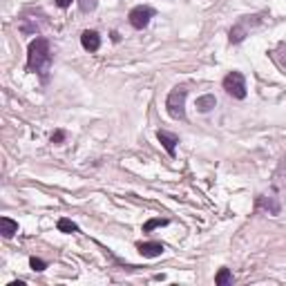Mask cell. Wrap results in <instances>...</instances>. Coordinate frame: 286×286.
Returning a JSON list of instances; mask_svg holds the SVG:
<instances>
[{"label": "cell", "instance_id": "10", "mask_svg": "<svg viewBox=\"0 0 286 286\" xmlns=\"http://www.w3.org/2000/svg\"><path fill=\"white\" fill-rule=\"evenodd\" d=\"M215 105H217V99H215L212 94H204V96H199V99H197V110L204 112V114H206V112H210Z\"/></svg>", "mask_w": 286, "mask_h": 286}, {"label": "cell", "instance_id": "5", "mask_svg": "<svg viewBox=\"0 0 286 286\" xmlns=\"http://www.w3.org/2000/svg\"><path fill=\"white\" fill-rule=\"evenodd\" d=\"M81 45H83L87 52H96V49L101 47V36L94 32V29H85L81 34Z\"/></svg>", "mask_w": 286, "mask_h": 286}, {"label": "cell", "instance_id": "2", "mask_svg": "<svg viewBox=\"0 0 286 286\" xmlns=\"http://www.w3.org/2000/svg\"><path fill=\"white\" fill-rule=\"evenodd\" d=\"M185 94L188 90L185 87H175V90L168 94V101H165V107H168V114L172 119H185Z\"/></svg>", "mask_w": 286, "mask_h": 286}, {"label": "cell", "instance_id": "14", "mask_svg": "<svg viewBox=\"0 0 286 286\" xmlns=\"http://www.w3.org/2000/svg\"><path fill=\"white\" fill-rule=\"evenodd\" d=\"M81 11H94L96 9V0H79Z\"/></svg>", "mask_w": 286, "mask_h": 286}, {"label": "cell", "instance_id": "15", "mask_svg": "<svg viewBox=\"0 0 286 286\" xmlns=\"http://www.w3.org/2000/svg\"><path fill=\"white\" fill-rule=\"evenodd\" d=\"M29 266H32L34 270H38V273H41V270H45V268H47V264H45V262H42V260H38V257H32V260H29Z\"/></svg>", "mask_w": 286, "mask_h": 286}, {"label": "cell", "instance_id": "16", "mask_svg": "<svg viewBox=\"0 0 286 286\" xmlns=\"http://www.w3.org/2000/svg\"><path fill=\"white\" fill-rule=\"evenodd\" d=\"M65 141V132L63 130H56V132L52 134V143H63Z\"/></svg>", "mask_w": 286, "mask_h": 286}, {"label": "cell", "instance_id": "9", "mask_svg": "<svg viewBox=\"0 0 286 286\" xmlns=\"http://www.w3.org/2000/svg\"><path fill=\"white\" fill-rule=\"evenodd\" d=\"M246 34H248V27H246V20H242V22H237V25L230 29V42H242L246 38Z\"/></svg>", "mask_w": 286, "mask_h": 286}, {"label": "cell", "instance_id": "17", "mask_svg": "<svg viewBox=\"0 0 286 286\" xmlns=\"http://www.w3.org/2000/svg\"><path fill=\"white\" fill-rule=\"evenodd\" d=\"M56 5H59L61 9H67V7L72 5V0H56Z\"/></svg>", "mask_w": 286, "mask_h": 286}, {"label": "cell", "instance_id": "7", "mask_svg": "<svg viewBox=\"0 0 286 286\" xmlns=\"http://www.w3.org/2000/svg\"><path fill=\"white\" fill-rule=\"evenodd\" d=\"M137 248L143 257H150V260H152V257H159V255L163 253V244H159V242H143Z\"/></svg>", "mask_w": 286, "mask_h": 286}, {"label": "cell", "instance_id": "11", "mask_svg": "<svg viewBox=\"0 0 286 286\" xmlns=\"http://www.w3.org/2000/svg\"><path fill=\"white\" fill-rule=\"evenodd\" d=\"M230 282H233V273H230L228 268H219V273L215 275V284L217 286H228Z\"/></svg>", "mask_w": 286, "mask_h": 286}, {"label": "cell", "instance_id": "1", "mask_svg": "<svg viewBox=\"0 0 286 286\" xmlns=\"http://www.w3.org/2000/svg\"><path fill=\"white\" fill-rule=\"evenodd\" d=\"M52 65V52H49V41L47 38H34L27 47V69L29 72H38V74H45Z\"/></svg>", "mask_w": 286, "mask_h": 286}, {"label": "cell", "instance_id": "8", "mask_svg": "<svg viewBox=\"0 0 286 286\" xmlns=\"http://www.w3.org/2000/svg\"><path fill=\"white\" fill-rule=\"evenodd\" d=\"M0 233H2V237H14V235L18 233V222H14V219L9 217H0Z\"/></svg>", "mask_w": 286, "mask_h": 286}, {"label": "cell", "instance_id": "12", "mask_svg": "<svg viewBox=\"0 0 286 286\" xmlns=\"http://www.w3.org/2000/svg\"><path fill=\"white\" fill-rule=\"evenodd\" d=\"M59 230L61 233H76V230H79V226H76L74 222H72V219H59Z\"/></svg>", "mask_w": 286, "mask_h": 286}, {"label": "cell", "instance_id": "6", "mask_svg": "<svg viewBox=\"0 0 286 286\" xmlns=\"http://www.w3.org/2000/svg\"><path fill=\"white\" fill-rule=\"evenodd\" d=\"M157 139L161 141V145L165 148V152H168L170 157H175V152H177V143H179V137H177V134L165 132V130H159V132H157Z\"/></svg>", "mask_w": 286, "mask_h": 286}, {"label": "cell", "instance_id": "3", "mask_svg": "<svg viewBox=\"0 0 286 286\" xmlns=\"http://www.w3.org/2000/svg\"><path fill=\"white\" fill-rule=\"evenodd\" d=\"M224 90L233 99H246V81L242 72H230L224 76Z\"/></svg>", "mask_w": 286, "mask_h": 286}, {"label": "cell", "instance_id": "4", "mask_svg": "<svg viewBox=\"0 0 286 286\" xmlns=\"http://www.w3.org/2000/svg\"><path fill=\"white\" fill-rule=\"evenodd\" d=\"M154 16V9L152 7H145V5H139L134 7L132 11H130V25L134 27V29H143V27H148L150 18Z\"/></svg>", "mask_w": 286, "mask_h": 286}, {"label": "cell", "instance_id": "13", "mask_svg": "<svg viewBox=\"0 0 286 286\" xmlns=\"http://www.w3.org/2000/svg\"><path fill=\"white\" fill-rule=\"evenodd\" d=\"M161 226H168V219H150V222L143 224V233H150V230L161 228Z\"/></svg>", "mask_w": 286, "mask_h": 286}]
</instances>
